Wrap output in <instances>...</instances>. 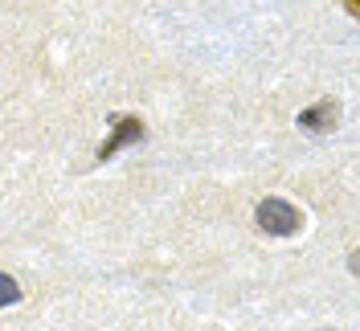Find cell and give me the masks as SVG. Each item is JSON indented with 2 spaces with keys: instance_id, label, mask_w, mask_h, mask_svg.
<instances>
[{
  "instance_id": "cell-5",
  "label": "cell",
  "mask_w": 360,
  "mask_h": 331,
  "mask_svg": "<svg viewBox=\"0 0 360 331\" xmlns=\"http://www.w3.org/2000/svg\"><path fill=\"white\" fill-rule=\"evenodd\" d=\"M344 8H348L352 17H360V0H344Z\"/></svg>"
},
{
  "instance_id": "cell-4",
  "label": "cell",
  "mask_w": 360,
  "mask_h": 331,
  "mask_svg": "<svg viewBox=\"0 0 360 331\" xmlns=\"http://www.w3.org/2000/svg\"><path fill=\"white\" fill-rule=\"evenodd\" d=\"M13 303H21V287H17V278H8L0 270V307H13Z\"/></svg>"
},
{
  "instance_id": "cell-3",
  "label": "cell",
  "mask_w": 360,
  "mask_h": 331,
  "mask_svg": "<svg viewBox=\"0 0 360 331\" xmlns=\"http://www.w3.org/2000/svg\"><path fill=\"white\" fill-rule=\"evenodd\" d=\"M332 123H336V103H332V98L299 110V127H303V131H332Z\"/></svg>"
},
{
  "instance_id": "cell-1",
  "label": "cell",
  "mask_w": 360,
  "mask_h": 331,
  "mask_svg": "<svg viewBox=\"0 0 360 331\" xmlns=\"http://www.w3.org/2000/svg\"><path fill=\"white\" fill-rule=\"evenodd\" d=\"M254 221H258L262 233H274V238H291V233H299V225H303L299 209L283 197H266L254 209Z\"/></svg>"
},
{
  "instance_id": "cell-2",
  "label": "cell",
  "mask_w": 360,
  "mask_h": 331,
  "mask_svg": "<svg viewBox=\"0 0 360 331\" xmlns=\"http://www.w3.org/2000/svg\"><path fill=\"white\" fill-rule=\"evenodd\" d=\"M139 139H143V123H139L135 115H123V119H115L111 135H107V143L94 152V160H98V164H107L115 152H123L127 143H139Z\"/></svg>"
}]
</instances>
